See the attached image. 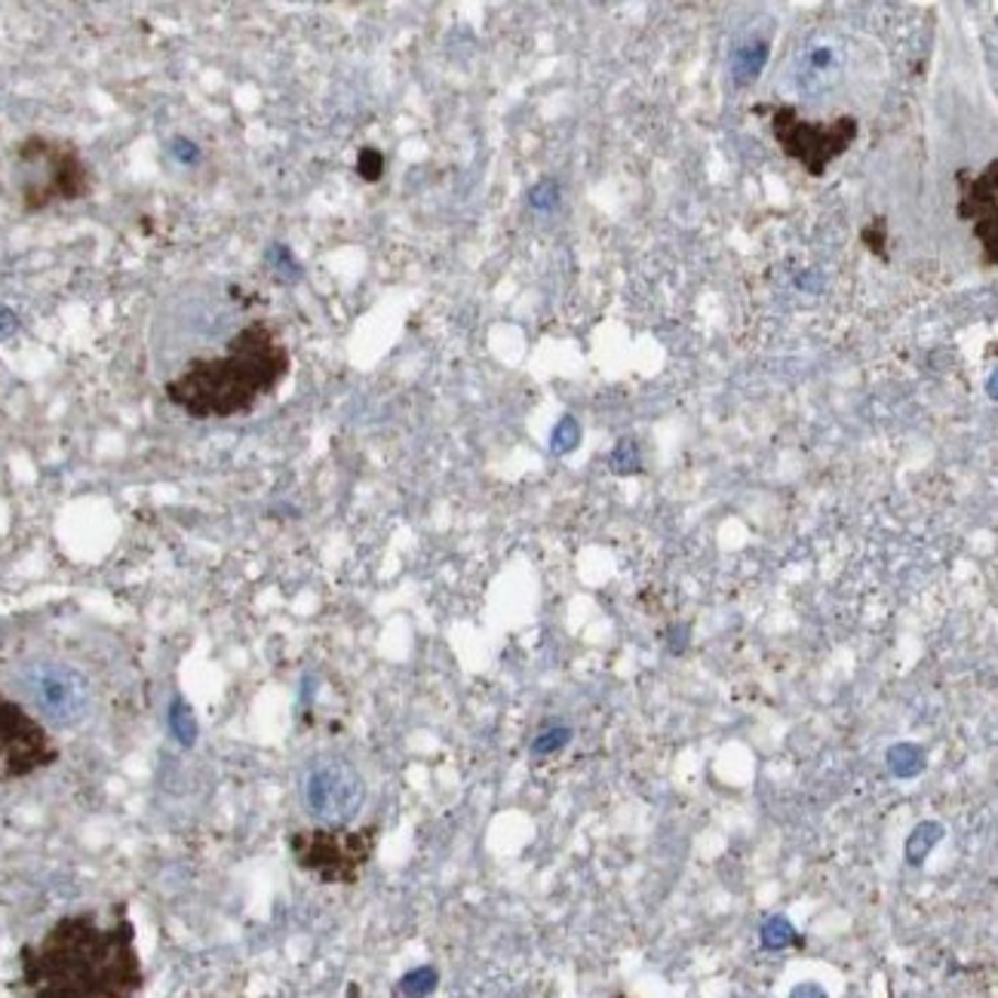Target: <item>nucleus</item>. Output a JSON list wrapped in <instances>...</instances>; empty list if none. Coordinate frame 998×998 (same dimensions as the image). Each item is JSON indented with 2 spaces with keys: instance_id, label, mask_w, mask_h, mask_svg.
Segmentation results:
<instances>
[{
  "instance_id": "obj_19",
  "label": "nucleus",
  "mask_w": 998,
  "mask_h": 998,
  "mask_svg": "<svg viewBox=\"0 0 998 998\" xmlns=\"http://www.w3.org/2000/svg\"><path fill=\"white\" fill-rule=\"evenodd\" d=\"M544 188H547V191H541V185H537V191H535V197H532V200H535V203H541V207H553V200H556V195H559V191H556L553 185H544Z\"/></svg>"
},
{
  "instance_id": "obj_2",
  "label": "nucleus",
  "mask_w": 998,
  "mask_h": 998,
  "mask_svg": "<svg viewBox=\"0 0 998 998\" xmlns=\"http://www.w3.org/2000/svg\"><path fill=\"white\" fill-rule=\"evenodd\" d=\"M292 369L280 332L253 320L237 329L224 351L188 359L164 385L166 400L195 421L250 415L262 400L286 381Z\"/></svg>"
},
{
  "instance_id": "obj_15",
  "label": "nucleus",
  "mask_w": 998,
  "mask_h": 998,
  "mask_svg": "<svg viewBox=\"0 0 998 998\" xmlns=\"http://www.w3.org/2000/svg\"><path fill=\"white\" fill-rule=\"evenodd\" d=\"M787 943H796V931H792L790 922H784V919H772V922L762 928V946H768V950H780V946H787Z\"/></svg>"
},
{
  "instance_id": "obj_10",
  "label": "nucleus",
  "mask_w": 998,
  "mask_h": 998,
  "mask_svg": "<svg viewBox=\"0 0 998 998\" xmlns=\"http://www.w3.org/2000/svg\"><path fill=\"white\" fill-rule=\"evenodd\" d=\"M839 71V53L833 44H814L805 49L792 65V84L802 96H818L835 80Z\"/></svg>"
},
{
  "instance_id": "obj_14",
  "label": "nucleus",
  "mask_w": 998,
  "mask_h": 998,
  "mask_svg": "<svg viewBox=\"0 0 998 998\" xmlns=\"http://www.w3.org/2000/svg\"><path fill=\"white\" fill-rule=\"evenodd\" d=\"M568 741H572V729H566V725H551V729H544L537 734V741L532 744V753H535V756H551L556 750H563Z\"/></svg>"
},
{
  "instance_id": "obj_13",
  "label": "nucleus",
  "mask_w": 998,
  "mask_h": 998,
  "mask_svg": "<svg viewBox=\"0 0 998 998\" xmlns=\"http://www.w3.org/2000/svg\"><path fill=\"white\" fill-rule=\"evenodd\" d=\"M861 240H864V246L876 258L888 262V219L885 215H876L873 222L866 224L864 231H861Z\"/></svg>"
},
{
  "instance_id": "obj_6",
  "label": "nucleus",
  "mask_w": 998,
  "mask_h": 998,
  "mask_svg": "<svg viewBox=\"0 0 998 998\" xmlns=\"http://www.w3.org/2000/svg\"><path fill=\"white\" fill-rule=\"evenodd\" d=\"M49 725L22 700L0 691V784L37 775L59 762Z\"/></svg>"
},
{
  "instance_id": "obj_8",
  "label": "nucleus",
  "mask_w": 998,
  "mask_h": 998,
  "mask_svg": "<svg viewBox=\"0 0 998 998\" xmlns=\"http://www.w3.org/2000/svg\"><path fill=\"white\" fill-rule=\"evenodd\" d=\"M22 686L34 713L53 729H75L90 713V683L71 664L34 661L22 673Z\"/></svg>"
},
{
  "instance_id": "obj_12",
  "label": "nucleus",
  "mask_w": 998,
  "mask_h": 998,
  "mask_svg": "<svg viewBox=\"0 0 998 998\" xmlns=\"http://www.w3.org/2000/svg\"><path fill=\"white\" fill-rule=\"evenodd\" d=\"M940 842V830H934V827H931V823H922V827H919V830H916V833L909 835V842H907V861L912 866H919L924 861V857H928V851H931V845H938Z\"/></svg>"
},
{
  "instance_id": "obj_5",
  "label": "nucleus",
  "mask_w": 998,
  "mask_h": 998,
  "mask_svg": "<svg viewBox=\"0 0 998 998\" xmlns=\"http://www.w3.org/2000/svg\"><path fill=\"white\" fill-rule=\"evenodd\" d=\"M753 111L756 114L765 111L772 118L775 142L787 157L802 166L808 176H823L835 157H842L861 133V123L851 114L818 123V120H805L792 104H765V108L759 104Z\"/></svg>"
},
{
  "instance_id": "obj_17",
  "label": "nucleus",
  "mask_w": 998,
  "mask_h": 998,
  "mask_svg": "<svg viewBox=\"0 0 998 998\" xmlns=\"http://www.w3.org/2000/svg\"><path fill=\"white\" fill-rule=\"evenodd\" d=\"M357 173L366 181H378V179H381V173H385V157H381V154H378V151H373V148L359 151Z\"/></svg>"
},
{
  "instance_id": "obj_9",
  "label": "nucleus",
  "mask_w": 998,
  "mask_h": 998,
  "mask_svg": "<svg viewBox=\"0 0 998 998\" xmlns=\"http://www.w3.org/2000/svg\"><path fill=\"white\" fill-rule=\"evenodd\" d=\"M958 219L974 228V237L984 250L989 268L998 265V160H989L980 173H958Z\"/></svg>"
},
{
  "instance_id": "obj_3",
  "label": "nucleus",
  "mask_w": 998,
  "mask_h": 998,
  "mask_svg": "<svg viewBox=\"0 0 998 998\" xmlns=\"http://www.w3.org/2000/svg\"><path fill=\"white\" fill-rule=\"evenodd\" d=\"M292 861L323 885H357L378 849V827H313L286 839Z\"/></svg>"
},
{
  "instance_id": "obj_4",
  "label": "nucleus",
  "mask_w": 998,
  "mask_h": 998,
  "mask_svg": "<svg viewBox=\"0 0 998 998\" xmlns=\"http://www.w3.org/2000/svg\"><path fill=\"white\" fill-rule=\"evenodd\" d=\"M19 191H22V207L29 212L53 207V203H68L90 191V173L71 145H62L44 135H29L19 148Z\"/></svg>"
},
{
  "instance_id": "obj_7",
  "label": "nucleus",
  "mask_w": 998,
  "mask_h": 998,
  "mask_svg": "<svg viewBox=\"0 0 998 998\" xmlns=\"http://www.w3.org/2000/svg\"><path fill=\"white\" fill-rule=\"evenodd\" d=\"M301 802L317 823L347 827L366 802V780L342 756H317L301 775Z\"/></svg>"
},
{
  "instance_id": "obj_1",
  "label": "nucleus",
  "mask_w": 998,
  "mask_h": 998,
  "mask_svg": "<svg viewBox=\"0 0 998 998\" xmlns=\"http://www.w3.org/2000/svg\"><path fill=\"white\" fill-rule=\"evenodd\" d=\"M19 984L37 998H130L145 989V968L135 946L126 903L62 916L41 940L19 950Z\"/></svg>"
},
{
  "instance_id": "obj_18",
  "label": "nucleus",
  "mask_w": 998,
  "mask_h": 998,
  "mask_svg": "<svg viewBox=\"0 0 998 998\" xmlns=\"http://www.w3.org/2000/svg\"><path fill=\"white\" fill-rule=\"evenodd\" d=\"M578 440H581V433H578L575 418H566V421H559V428L553 433V448L556 452H572V448L578 446Z\"/></svg>"
},
{
  "instance_id": "obj_11",
  "label": "nucleus",
  "mask_w": 998,
  "mask_h": 998,
  "mask_svg": "<svg viewBox=\"0 0 998 998\" xmlns=\"http://www.w3.org/2000/svg\"><path fill=\"white\" fill-rule=\"evenodd\" d=\"M768 56H772V37H768V34H759V31H744V34L734 41L729 56L734 87H741V90H744V87H753L762 77V71H765Z\"/></svg>"
},
{
  "instance_id": "obj_16",
  "label": "nucleus",
  "mask_w": 998,
  "mask_h": 998,
  "mask_svg": "<svg viewBox=\"0 0 998 998\" xmlns=\"http://www.w3.org/2000/svg\"><path fill=\"white\" fill-rule=\"evenodd\" d=\"M611 470H618V474H636L640 470V452L633 446V440H621L618 448L611 452Z\"/></svg>"
}]
</instances>
